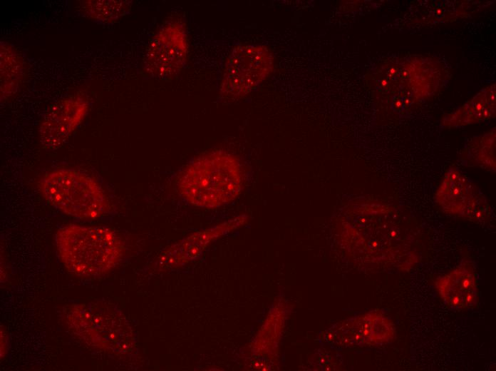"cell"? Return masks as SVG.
<instances>
[{
	"label": "cell",
	"instance_id": "cell-14",
	"mask_svg": "<svg viewBox=\"0 0 496 371\" xmlns=\"http://www.w3.org/2000/svg\"><path fill=\"white\" fill-rule=\"evenodd\" d=\"M13 47L1 44V96H9L17 89L23 73V64Z\"/></svg>",
	"mask_w": 496,
	"mask_h": 371
},
{
	"label": "cell",
	"instance_id": "cell-9",
	"mask_svg": "<svg viewBox=\"0 0 496 371\" xmlns=\"http://www.w3.org/2000/svg\"><path fill=\"white\" fill-rule=\"evenodd\" d=\"M395 326L384 314L371 311L340 323L334 335L343 346L376 345L391 342L395 336Z\"/></svg>",
	"mask_w": 496,
	"mask_h": 371
},
{
	"label": "cell",
	"instance_id": "cell-11",
	"mask_svg": "<svg viewBox=\"0 0 496 371\" xmlns=\"http://www.w3.org/2000/svg\"><path fill=\"white\" fill-rule=\"evenodd\" d=\"M435 287L440 298L450 307L465 309L477 304V280L470 263H464L438 278Z\"/></svg>",
	"mask_w": 496,
	"mask_h": 371
},
{
	"label": "cell",
	"instance_id": "cell-15",
	"mask_svg": "<svg viewBox=\"0 0 496 371\" xmlns=\"http://www.w3.org/2000/svg\"><path fill=\"white\" fill-rule=\"evenodd\" d=\"M83 10L90 17L99 21H110L124 15L130 7L125 1H86Z\"/></svg>",
	"mask_w": 496,
	"mask_h": 371
},
{
	"label": "cell",
	"instance_id": "cell-10",
	"mask_svg": "<svg viewBox=\"0 0 496 371\" xmlns=\"http://www.w3.org/2000/svg\"><path fill=\"white\" fill-rule=\"evenodd\" d=\"M245 215L210 228L197 231L167 249L156 264L158 269L176 268L196 260L207 245L215 239L234 230L247 221Z\"/></svg>",
	"mask_w": 496,
	"mask_h": 371
},
{
	"label": "cell",
	"instance_id": "cell-6",
	"mask_svg": "<svg viewBox=\"0 0 496 371\" xmlns=\"http://www.w3.org/2000/svg\"><path fill=\"white\" fill-rule=\"evenodd\" d=\"M434 198L446 213L478 223L490 219L492 209L485 196L455 167L446 171Z\"/></svg>",
	"mask_w": 496,
	"mask_h": 371
},
{
	"label": "cell",
	"instance_id": "cell-16",
	"mask_svg": "<svg viewBox=\"0 0 496 371\" xmlns=\"http://www.w3.org/2000/svg\"><path fill=\"white\" fill-rule=\"evenodd\" d=\"M7 337L5 332L1 329V357L5 356L7 350Z\"/></svg>",
	"mask_w": 496,
	"mask_h": 371
},
{
	"label": "cell",
	"instance_id": "cell-3",
	"mask_svg": "<svg viewBox=\"0 0 496 371\" xmlns=\"http://www.w3.org/2000/svg\"><path fill=\"white\" fill-rule=\"evenodd\" d=\"M38 188L49 204L75 218H98L110 208L101 186L80 171L63 168L48 171L40 179Z\"/></svg>",
	"mask_w": 496,
	"mask_h": 371
},
{
	"label": "cell",
	"instance_id": "cell-1",
	"mask_svg": "<svg viewBox=\"0 0 496 371\" xmlns=\"http://www.w3.org/2000/svg\"><path fill=\"white\" fill-rule=\"evenodd\" d=\"M245 173L237 157L217 150L200 155L184 166L175 180L180 196L196 207L215 208L242 192Z\"/></svg>",
	"mask_w": 496,
	"mask_h": 371
},
{
	"label": "cell",
	"instance_id": "cell-8",
	"mask_svg": "<svg viewBox=\"0 0 496 371\" xmlns=\"http://www.w3.org/2000/svg\"><path fill=\"white\" fill-rule=\"evenodd\" d=\"M88 108V101L77 96L65 98L51 106L38 128L42 146L48 150L62 146L84 119Z\"/></svg>",
	"mask_w": 496,
	"mask_h": 371
},
{
	"label": "cell",
	"instance_id": "cell-2",
	"mask_svg": "<svg viewBox=\"0 0 496 371\" xmlns=\"http://www.w3.org/2000/svg\"><path fill=\"white\" fill-rule=\"evenodd\" d=\"M55 245L66 270L78 276L104 275L121 260L125 243L114 230L103 226L68 224L59 228Z\"/></svg>",
	"mask_w": 496,
	"mask_h": 371
},
{
	"label": "cell",
	"instance_id": "cell-4",
	"mask_svg": "<svg viewBox=\"0 0 496 371\" xmlns=\"http://www.w3.org/2000/svg\"><path fill=\"white\" fill-rule=\"evenodd\" d=\"M63 312L68 330L89 346L125 352L134 344L131 328L125 317L105 303H74L65 308Z\"/></svg>",
	"mask_w": 496,
	"mask_h": 371
},
{
	"label": "cell",
	"instance_id": "cell-12",
	"mask_svg": "<svg viewBox=\"0 0 496 371\" xmlns=\"http://www.w3.org/2000/svg\"><path fill=\"white\" fill-rule=\"evenodd\" d=\"M495 116V84L480 91L471 100L441 120L445 128H455L477 123Z\"/></svg>",
	"mask_w": 496,
	"mask_h": 371
},
{
	"label": "cell",
	"instance_id": "cell-13",
	"mask_svg": "<svg viewBox=\"0 0 496 371\" xmlns=\"http://www.w3.org/2000/svg\"><path fill=\"white\" fill-rule=\"evenodd\" d=\"M459 159L463 166H477L495 173V128L471 139Z\"/></svg>",
	"mask_w": 496,
	"mask_h": 371
},
{
	"label": "cell",
	"instance_id": "cell-7",
	"mask_svg": "<svg viewBox=\"0 0 496 371\" xmlns=\"http://www.w3.org/2000/svg\"><path fill=\"white\" fill-rule=\"evenodd\" d=\"M188 40L183 24L172 21L165 24L150 42L144 58L146 72L157 78L176 75L185 63Z\"/></svg>",
	"mask_w": 496,
	"mask_h": 371
},
{
	"label": "cell",
	"instance_id": "cell-5",
	"mask_svg": "<svg viewBox=\"0 0 496 371\" xmlns=\"http://www.w3.org/2000/svg\"><path fill=\"white\" fill-rule=\"evenodd\" d=\"M273 56L261 45L239 46L229 56L219 95L227 100L242 98L254 90L271 73Z\"/></svg>",
	"mask_w": 496,
	"mask_h": 371
}]
</instances>
